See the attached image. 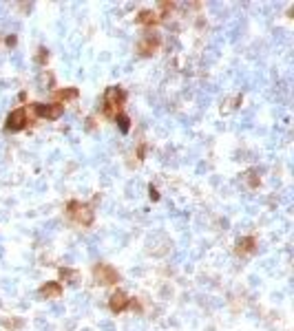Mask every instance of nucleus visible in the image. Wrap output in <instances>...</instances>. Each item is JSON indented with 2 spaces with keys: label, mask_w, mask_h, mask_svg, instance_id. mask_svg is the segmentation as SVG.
Here are the masks:
<instances>
[{
  "label": "nucleus",
  "mask_w": 294,
  "mask_h": 331,
  "mask_svg": "<svg viewBox=\"0 0 294 331\" xmlns=\"http://www.w3.org/2000/svg\"><path fill=\"white\" fill-rule=\"evenodd\" d=\"M126 104V91L120 86H109L104 91V115L107 117H118Z\"/></svg>",
  "instance_id": "obj_1"
},
{
  "label": "nucleus",
  "mask_w": 294,
  "mask_h": 331,
  "mask_svg": "<svg viewBox=\"0 0 294 331\" xmlns=\"http://www.w3.org/2000/svg\"><path fill=\"white\" fill-rule=\"evenodd\" d=\"M66 214L71 217L73 223L84 225V228L93 225V221H95V212H93V208L86 206V203H82V201H75V199L66 203Z\"/></svg>",
  "instance_id": "obj_2"
},
{
  "label": "nucleus",
  "mask_w": 294,
  "mask_h": 331,
  "mask_svg": "<svg viewBox=\"0 0 294 331\" xmlns=\"http://www.w3.org/2000/svg\"><path fill=\"white\" fill-rule=\"evenodd\" d=\"M93 278H95L97 285L102 287H111V285H118L120 283V272L109 263H97L93 267Z\"/></svg>",
  "instance_id": "obj_3"
},
{
  "label": "nucleus",
  "mask_w": 294,
  "mask_h": 331,
  "mask_svg": "<svg viewBox=\"0 0 294 331\" xmlns=\"http://www.w3.org/2000/svg\"><path fill=\"white\" fill-rule=\"evenodd\" d=\"M29 124V115H27V108H16L7 115V121H5V130L7 132H20L27 128Z\"/></svg>",
  "instance_id": "obj_4"
},
{
  "label": "nucleus",
  "mask_w": 294,
  "mask_h": 331,
  "mask_svg": "<svg viewBox=\"0 0 294 331\" xmlns=\"http://www.w3.org/2000/svg\"><path fill=\"white\" fill-rule=\"evenodd\" d=\"M159 36L153 31H146L144 36L140 38V42H137V53L142 55V58H151V55L159 49Z\"/></svg>",
  "instance_id": "obj_5"
},
{
  "label": "nucleus",
  "mask_w": 294,
  "mask_h": 331,
  "mask_svg": "<svg viewBox=\"0 0 294 331\" xmlns=\"http://www.w3.org/2000/svg\"><path fill=\"white\" fill-rule=\"evenodd\" d=\"M62 110H64L62 104H55V102L53 104H33V113H36L38 119H49V121L60 119Z\"/></svg>",
  "instance_id": "obj_6"
},
{
  "label": "nucleus",
  "mask_w": 294,
  "mask_h": 331,
  "mask_svg": "<svg viewBox=\"0 0 294 331\" xmlns=\"http://www.w3.org/2000/svg\"><path fill=\"white\" fill-rule=\"evenodd\" d=\"M129 302H131V298L126 296L122 289H118V291H113L111 298H109V309L113 313H122V311H126V309H129Z\"/></svg>",
  "instance_id": "obj_7"
},
{
  "label": "nucleus",
  "mask_w": 294,
  "mask_h": 331,
  "mask_svg": "<svg viewBox=\"0 0 294 331\" xmlns=\"http://www.w3.org/2000/svg\"><path fill=\"white\" fill-rule=\"evenodd\" d=\"M257 250V239L254 236H239L237 239V245H235V252L237 256H248Z\"/></svg>",
  "instance_id": "obj_8"
},
{
  "label": "nucleus",
  "mask_w": 294,
  "mask_h": 331,
  "mask_svg": "<svg viewBox=\"0 0 294 331\" xmlns=\"http://www.w3.org/2000/svg\"><path fill=\"white\" fill-rule=\"evenodd\" d=\"M80 97V91L77 88H60V91H55L53 93V99H55V104H62V102H75V99Z\"/></svg>",
  "instance_id": "obj_9"
},
{
  "label": "nucleus",
  "mask_w": 294,
  "mask_h": 331,
  "mask_svg": "<svg viewBox=\"0 0 294 331\" xmlns=\"http://www.w3.org/2000/svg\"><path fill=\"white\" fill-rule=\"evenodd\" d=\"M40 296L42 298H60L62 296V285L58 280H49V283H44L40 287Z\"/></svg>",
  "instance_id": "obj_10"
},
{
  "label": "nucleus",
  "mask_w": 294,
  "mask_h": 331,
  "mask_svg": "<svg viewBox=\"0 0 294 331\" xmlns=\"http://www.w3.org/2000/svg\"><path fill=\"white\" fill-rule=\"evenodd\" d=\"M137 22L144 27H148V29H153V27L159 22V16H157V11H153V9H142L140 14H137Z\"/></svg>",
  "instance_id": "obj_11"
},
{
  "label": "nucleus",
  "mask_w": 294,
  "mask_h": 331,
  "mask_svg": "<svg viewBox=\"0 0 294 331\" xmlns=\"http://www.w3.org/2000/svg\"><path fill=\"white\" fill-rule=\"evenodd\" d=\"M241 95H235V97H230L228 99V104H221V113H230V110H235L237 106L241 104Z\"/></svg>",
  "instance_id": "obj_12"
},
{
  "label": "nucleus",
  "mask_w": 294,
  "mask_h": 331,
  "mask_svg": "<svg viewBox=\"0 0 294 331\" xmlns=\"http://www.w3.org/2000/svg\"><path fill=\"white\" fill-rule=\"evenodd\" d=\"M115 121H118V126H120V130L122 132H124V135H126V132H129L131 130V119L129 117H126V115H118V117H115Z\"/></svg>",
  "instance_id": "obj_13"
},
{
  "label": "nucleus",
  "mask_w": 294,
  "mask_h": 331,
  "mask_svg": "<svg viewBox=\"0 0 294 331\" xmlns=\"http://www.w3.org/2000/svg\"><path fill=\"white\" fill-rule=\"evenodd\" d=\"M248 186H250L252 190H257V188L261 186V177L257 175V170H250V173H248Z\"/></svg>",
  "instance_id": "obj_14"
},
{
  "label": "nucleus",
  "mask_w": 294,
  "mask_h": 331,
  "mask_svg": "<svg viewBox=\"0 0 294 331\" xmlns=\"http://www.w3.org/2000/svg\"><path fill=\"white\" fill-rule=\"evenodd\" d=\"M49 62V51L44 47L38 49V53H36V64H40V66H47Z\"/></svg>",
  "instance_id": "obj_15"
},
{
  "label": "nucleus",
  "mask_w": 294,
  "mask_h": 331,
  "mask_svg": "<svg viewBox=\"0 0 294 331\" xmlns=\"http://www.w3.org/2000/svg\"><path fill=\"white\" fill-rule=\"evenodd\" d=\"M3 324L5 327H9V329H20L25 322H22L20 318H7V320H3Z\"/></svg>",
  "instance_id": "obj_16"
},
{
  "label": "nucleus",
  "mask_w": 294,
  "mask_h": 331,
  "mask_svg": "<svg viewBox=\"0 0 294 331\" xmlns=\"http://www.w3.org/2000/svg\"><path fill=\"white\" fill-rule=\"evenodd\" d=\"M60 276L66 278V280H75L77 278V272H75V269H69V267H62V269H60Z\"/></svg>",
  "instance_id": "obj_17"
},
{
  "label": "nucleus",
  "mask_w": 294,
  "mask_h": 331,
  "mask_svg": "<svg viewBox=\"0 0 294 331\" xmlns=\"http://www.w3.org/2000/svg\"><path fill=\"white\" fill-rule=\"evenodd\" d=\"M146 150H148V143L142 141L140 146H137V159H140V161H144V159H146Z\"/></svg>",
  "instance_id": "obj_18"
},
{
  "label": "nucleus",
  "mask_w": 294,
  "mask_h": 331,
  "mask_svg": "<svg viewBox=\"0 0 294 331\" xmlns=\"http://www.w3.org/2000/svg\"><path fill=\"white\" fill-rule=\"evenodd\" d=\"M148 197H151L153 201H159V192H157V188H155V186L148 188Z\"/></svg>",
  "instance_id": "obj_19"
},
{
  "label": "nucleus",
  "mask_w": 294,
  "mask_h": 331,
  "mask_svg": "<svg viewBox=\"0 0 294 331\" xmlns=\"http://www.w3.org/2000/svg\"><path fill=\"white\" fill-rule=\"evenodd\" d=\"M7 44H9V47H14V44H16V36H9L7 38Z\"/></svg>",
  "instance_id": "obj_20"
}]
</instances>
